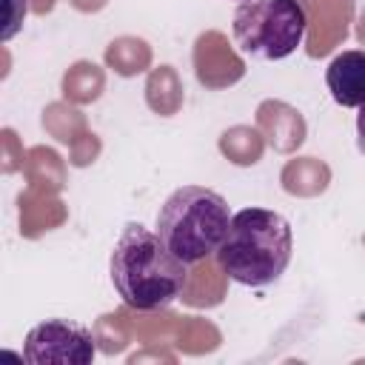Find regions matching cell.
Wrapping results in <instances>:
<instances>
[{
	"instance_id": "cell-1",
	"label": "cell",
	"mask_w": 365,
	"mask_h": 365,
	"mask_svg": "<svg viewBox=\"0 0 365 365\" xmlns=\"http://www.w3.org/2000/svg\"><path fill=\"white\" fill-rule=\"evenodd\" d=\"M111 282L128 308L160 311L182 297L188 265L168 251L157 231L125 222L111 251Z\"/></svg>"
},
{
	"instance_id": "cell-7",
	"label": "cell",
	"mask_w": 365,
	"mask_h": 365,
	"mask_svg": "<svg viewBox=\"0 0 365 365\" xmlns=\"http://www.w3.org/2000/svg\"><path fill=\"white\" fill-rule=\"evenodd\" d=\"M356 145L365 154V103L359 106V114H356Z\"/></svg>"
},
{
	"instance_id": "cell-4",
	"label": "cell",
	"mask_w": 365,
	"mask_h": 365,
	"mask_svg": "<svg viewBox=\"0 0 365 365\" xmlns=\"http://www.w3.org/2000/svg\"><path fill=\"white\" fill-rule=\"evenodd\" d=\"M308 17L299 0H242L234 11V40L240 51L259 60H282L305 40Z\"/></svg>"
},
{
	"instance_id": "cell-2",
	"label": "cell",
	"mask_w": 365,
	"mask_h": 365,
	"mask_svg": "<svg viewBox=\"0 0 365 365\" xmlns=\"http://www.w3.org/2000/svg\"><path fill=\"white\" fill-rule=\"evenodd\" d=\"M294 251V234L282 214L268 208H242L231 217L228 234L217 248V262L228 279L262 288L277 282Z\"/></svg>"
},
{
	"instance_id": "cell-6",
	"label": "cell",
	"mask_w": 365,
	"mask_h": 365,
	"mask_svg": "<svg viewBox=\"0 0 365 365\" xmlns=\"http://www.w3.org/2000/svg\"><path fill=\"white\" fill-rule=\"evenodd\" d=\"M325 86L342 108H359L365 103V51H342L325 68Z\"/></svg>"
},
{
	"instance_id": "cell-5",
	"label": "cell",
	"mask_w": 365,
	"mask_h": 365,
	"mask_svg": "<svg viewBox=\"0 0 365 365\" xmlns=\"http://www.w3.org/2000/svg\"><path fill=\"white\" fill-rule=\"evenodd\" d=\"M94 334L71 319H46L26 334L23 359L31 365H88L97 356Z\"/></svg>"
},
{
	"instance_id": "cell-3",
	"label": "cell",
	"mask_w": 365,
	"mask_h": 365,
	"mask_svg": "<svg viewBox=\"0 0 365 365\" xmlns=\"http://www.w3.org/2000/svg\"><path fill=\"white\" fill-rule=\"evenodd\" d=\"M231 217L228 202L217 191L182 185L171 191L157 211V234L177 259L194 265L208 254H217L228 234Z\"/></svg>"
}]
</instances>
